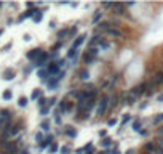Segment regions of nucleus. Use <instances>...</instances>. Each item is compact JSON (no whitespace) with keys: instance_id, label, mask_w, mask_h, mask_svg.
I'll use <instances>...</instances> for the list:
<instances>
[{"instance_id":"nucleus-1","label":"nucleus","mask_w":163,"mask_h":154,"mask_svg":"<svg viewBox=\"0 0 163 154\" xmlns=\"http://www.w3.org/2000/svg\"><path fill=\"white\" fill-rule=\"evenodd\" d=\"M109 106H110V98L107 96V95H102L101 100L98 101V111H96L98 116H104Z\"/></svg>"},{"instance_id":"nucleus-2","label":"nucleus","mask_w":163,"mask_h":154,"mask_svg":"<svg viewBox=\"0 0 163 154\" xmlns=\"http://www.w3.org/2000/svg\"><path fill=\"white\" fill-rule=\"evenodd\" d=\"M149 88H150V85L149 84H146V82H142V84H139L136 87H133V88L130 90V93L133 95L134 98H138V96H141V95H144L149 92Z\"/></svg>"},{"instance_id":"nucleus-3","label":"nucleus","mask_w":163,"mask_h":154,"mask_svg":"<svg viewBox=\"0 0 163 154\" xmlns=\"http://www.w3.org/2000/svg\"><path fill=\"white\" fill-rule=\"evenodd\" d=\"M96 56H98V50L96 48L86 50V53L83 55V63H85V64H91V63H94Z\"/></svg>"},{"instance_id":"nucleus-4","label":"nucleus","mask_w":163,"mask_h":154,"mask_svg":"<svg viewBox=\"0 0 163 154\" xmlns=\"http://www.w3.org/2000/svg\"><path fill=\"white\" fill-rule=\"evenodd\" d=\"M3 148L7 154H16L18 153V143L16 141H3Z\"/></svg>"},{"instance_id":"nucleus-5","label":"nucleus","mask_w":163,"mask_h":154,"mask_svg":"<svg viewBox=\"0 0 163 154\" xmlns=\"http://www.w3.org/2000/svg\"><path fill=\"white\" fill-rule=\"evenodd\" d=\"M43 53V50H40V48H32V50H29L26 53V58L27 60H30V61H37L38 60V56Z\"/></svg>"},{"instance_id":"nucleus-6","label":"nucleus","mask_w":163,"mask_h":154,"mask_svg":"<svg viewBox=\"0 0 163 154\" xmlns=\"http://www.w3.org/2000/svg\"><path fill=\"white\" fill-rule=\"evenodd\" d=\"M106 34L109 35V37H112V39H122V37H123V32H122L120 29H118V27H115V26L110 27V29L107 31Z\"/></svg>"},{"instance_id":"nucleus-7","label":"nucleus","mask_w":163,"mask_h":154,"mask_svg":"<svg viewBox=\"0 0 163 154\" xmlns=\"http://www.w3.org/2000/svg\"><path fill=\"white\" fill-rule=\"evenodd\" d=\"M10 119H11V112L8 109H2L0 111V122L3 125H7V124H10Z\"/></svg>"},{"instance_id":"nucleus-8","label":"nucleus","mask_w":163,"mask_h":154,"mask_svg":"<svg viewBox=\"0 0 163 154\" xmlns=\"http://www.w3.org/2000/svg\"><path fill=\"white\" fill-rule=\"evenodd\" d=\"M46 71H48V74L51 77L53 76H58L61 71H59V66H58V63H50L48 66H46Z\"/></svg>"},{"instance_id":"nucleus-9","label":"nucleus","mask_w":163,"mask_h":154,"mask_svg":"<svg viewBox=\"0 0 163 154\" xmlns=\"http://www.w3.org/2000/svg\"><path fill=\"white\" fill-rule=\"evenodd\" d=\"M46 60H48V53H45V51H43L40 56H38V60L34 61V66H37V68H40V66H45Z\"/></svg>"},{"instance_id":"nucleus-10","label":"nucleus","mask_w":163,"mask_h":154,"mask_svg":"<svg viewBox=\"0 0 163 154\" xmlns=\"http://www.w3.org/2000/svg\"><path fill=\"white\" fill-rule=\"evenodd\" d=\"M72 108H74V104H72V103H69V101H66V100H62L61 103H59V111H61V112L70 111Z\"/></svg>"},{"instance_id":"nucleus-11","label":"nucleus","mask_w":163,"mask_h":154,"mask_svg":"<svg viewBox=\"0 0 163 154\" xmlns=\"http://www.w3.org/2000/svg\"><path fill=\"white\" fill-rule=\"evenodd\" d=\"M163 84V72H157L155 76L152 77V82H150V85L155 87V85H162Z\"/></svg>"},{"instance_id":"nucleus-12","label":"nucleus","mask_w":163,"mask_h":154,"mask_svg":"<svg viewBox=\"0 0 163 154\" xmlns=\"http://www.w3.org/2000/svg\"><path fill=\"white\" fill-rule=\"evenodd\" d=\"M112 11L115 15H123V11H125V3H114Z\"/></svg>"},{"instance_id":"nucleus-13","label":"nucleus","mask_w":163,"mask_h":154,"mask_svg":"<svg viewBox=\"0 0 163 154\" xmlns=\"http://www.w3.org/2000/svg\"><path fill=\"white\" fill-rule=\"evenodd\" d=\"M102 40H104V39L99 37V35H93V37H91V40H90V43H88L90 48H94L96 45H101V42H102Z\"/></svg>"},{"instance_id":"nucleus-14","label":"nucleus","mask_w":163,"mask_h":154,"mask_svg":"<svg viewBox=\"0 0 163 154\" xmlns=\"http://www.w3.org/2000/svg\"><path fill=\"white\" fill-rule=\"evenodd\" d=\"M64 135L69 136V138H75L77 136V130H75L72 125H67V127L64 128Z\"/></svg>"},{"instance_id":"nucleus-15","label":"nucleus","mask_w":163,"mask_h":154,"mask_svg":"<svg viewBox=\"0 0 163 154\" xmlns=\"http://www.w3.org/2000/svg\"><path fill=\"white\" fill-rule=\"evenodd\" d=\"M14 76H16V72H14L13 69H5L3 71V74H2V77L5 79V80H11V79H14Z\"/></svg>"},{"instance_id":"nucleus-16","label":"nucleus","mask_w":163,"mask_h":154,"mask_svg":"<svg viewBox=\"0 0 163 154\" xmlns=\"http://www.w3.org/2000/svg\"><path fill=\"white\" fill-rule=\"evenodd\" d=\"M157 143H154V141H152V143H146L144 145V153H149V154H154L155 153V149H157Z\"/></svg>"},{"instance_id":"nucleus-17","label":"nucleus","mask_w":163,"mask_h":154,"mask_svg":"<svg viewBox=\"0 0 163 154\" xmlns=\"http://www.w3.org/2000/svg\"><path fill=\"white\" fill-rule=\"evenodd\" d=\"M110 27H114L110 21H102V23H99L98 29H99V31H102V32H107V31H109Z\"/></svg>"},{"instance_id":"nucleus-18","label":"nucleus","mask_w":163,"mask_h":154,"mask_svg":"<svg viewBox=\"0 0 163 154\" xmlns=\"http://www.w3.org/2000/svg\"><path fill=\"white\" fill-rule=\"evenodd\" d=\"M85 39H86V35H85V34H80L78 37H75V40H74V43H72V47H74V48H78V47H80L82 43L85 42Z\"/></svg>"},{"instance_id":"nucleus-19","label":"nucleus","mask_w":163,"mask_h":154,"mask_svg":"<svg viewBox=\"0 0 163 154\" xmlns=\"http://www.w3.org/2000/svg\"><path fill=\"white\" fill-rule=\"evenodd\" d=\"M88 77H90L88 69H80V71H78V79H80V80H86Z\"/></svg>"},{"instance_id":"nucleus-20","label":"nucleus","mask_w":163,"mask_h":154,"mask_svg":"<svg viewBox=\"0 0 163 154\" xmlns=\"http://www.w3.org/2000/svg\"><path fill=\"white\" fill-rule=\"evenodd\" d=\"M38 77H40L42 80H46V82H48V77H51V76L48 74V71H46V69H40V71H38Z\"/></svg>"},{"instance_id":"nucleus-21","label":"nucleus","mask_w":163,"mask_h":154,"mask_svg":"<svg viewBox=\"0 0 163 154\" xmlns=\"http://www.w3.org/2000/svg\"><path fill=\"white\" fill-rule=\"evenodd\" d=\"M26 18H34V10H27L26 13H22L21 16H19V21H24Z\"/></svg>"},{"instance_id":"nucleus-22","label":"nucleus","mask_w":163,"mask_h":154,"mask_svg":"<svg viewBox=\"0 0 163 154\" xmlns=\"http://www.w3.org/2000/svg\"><path fill=\"white\" fill-rule=\"evenodd\" d=\"M67 35H69V27H64L62 31H59V32H58V39H59V40H62V39L67 37Z\"/></svg>"},{"instance_id":"nucleus-23","label":"nucleus","mask_w":163,"mask_h":154,"mask_svg":"<svg viewBox=\"0 0 163 154\" xmlns=\"http://www.w3.org/2000/svg\"><path fill=\"white\" fill-rule=\"evenodd\" d=\"M42 16H43V13L40 10H34V21L35 23H40L42 21Z\"/></svg>"},{"instance_id":"nucleus-24","label":"nucleus","mask_w":163,"mask_h":154,"mask_svg":"<svg viewBox=\"0 0 163 154\" xmlns=\"http://www.w3.org/2000/svg\"><path fill=\"white\" fill-rule=\"evenodd\" d=\"M75 56H77V48H74V47H70L69 53H67V60H74Z\"/></svg>"},{"instance_id":"nucleus-25","label":"nucleus","mask_w":163,"mask_h":154,"mask_svg":"<svg viewBox=\"0 0 163 154\" xmlns=\"http://www.w3.org/2000/svg\"><path fill=\"white\" fill-rule=\"evenodd\" d=\"M134 101H136V98H134L131 93H128L125 96V103H126V104H134Z\"/></svg>"},{"instance_id":"nucleus-26","label":"nucleus","mask_w":163,"mask_h":154,"mask_svg":"<svg viewBox=\"0 0 163 154\" xmlns=\"http://www.w3.org/2000/svg\"><path fill=\"white\" fill-rule=\"evenodd\" d=\"M102 18V11L101 10H98V11H94V16H93V23L96 24V23H99V19Z\"/></svg>"},{"instance_id":"nucleus-27","label":"nucleus","mask_w":163,"mask_h":154,"mask_svg":"<svg viewBox=\"0 0 163 154\" xmlns=\"http://www.w3.org/2000/svg\"><path fill=\"white\" fill-rule=\"evenodd\" d=\"M101 145L104 146V148H109V146L112 145V140H110L109 136H106V138H102V140H101Z\"/></svg>"},{"instance_id":"nucleus-28","label":"nucleus","mask_w":163,"mask_h":154,"mask_svg":"<svg viewBox=\"0 0 163 154\" xmlns=\"http://www.w3.org/2000/svg\"><path fill=\"white\" fill-rule=\"evenodd\" d=\"M30 98H32V100H40V98H42V90H34V92H32V96H30Z\"/></svg>"},{"instance_id":"nucleus-29","label":"nucleus","mask_w":163,"mask_h":154,"mask_svg":"<svg viewBox=\"0 0 163 154\" xmlns=\"http://www.w3.org/2000/svg\"><path fill=\"white\" fill-rule=\"evenodd\" d=\"M45 106H48V100L42 96L40 100H38V108H40V109H43V108H45Z\"/></svg>"},{"instance_id":"nucleus-30","label":"nucleus","mask_w":163,"mask_h":154,"mask_svg":"<svg viewBox=\"0 0 163 154\" xmlns=\"http://www.w3.org/2000/svg\"><path fill=\"white\" fill-rule=\"evenodd\" d=\"M40 128L43 130V132H48L50 130V120H43L40 124Z\"/></svg>"},{"instance_id":"nucleus-31","label":"nucleus","mask_w":163,"mask_h":154,"mask_svg":"<svg viewBox=\"0 0 163 154\" xmlns=\"http://www.w3.org/2000/svg\"><path fill=\"white\" fill-rule=\"evenodd\" d=\"M18 104L21 106V108H26V106H27V98H26V96H21V98L18 100Z\"/></svg>"},{"instance_id":"nucleus-32","label":"nucleus","mask_w":163,"mask_h":154,"mask_svg":"<svg viewBox=\"0 0 163 154\" xmlns=\"http://www.w3.org/2000/svg\"><path fill=\"white\" fill-rule=\"evenodd\" d=\"M11 96H13V93H11V90H5L2 95V98L3 100H11Z\"/></svg>"},{"instance_id":"nucleus-33","label":"nucleus","mask_w":163,"mask_h":154,"mask_svg":"<svg viewBox=\"0 0 163 154\" xmlns=\"http://www.w3.org/2000/svg\"><path fill=\"white\" fill-rule=\"evenodd\" d=\"M133 130H134V132H141V120H134Z\"/></svg>"},{"instance_id":"nucleus-34","label":"nucleus","mask_w":163,"mask_h":154,"mask_svg":"<svg viewBox=\"0 0 163 154\" xmlns=\"http://www.w3.org/2000/svg\"><path fill=\"white\" fill-rule=\"evenodd\" d=\"M75 34H77V26H72V27H69V35H67V37H74Z\"/></svg>"},{"instance_id":"nucleus-35","label":"nucleus","mask_w":163,"mask_h":154,"mask_svg":"<svg viewBox=\"0 0 163 154\" xmlns=\"http://www.w3.org/2000/svg\"><path fill=\"white\" fill-rule=\"evenodd\" d=\"M130 120H131V116H130V114H125V116H123V119H122V127L125 124H128Z\"/></svg>"},{"instance_id":"nucleus-36","label":"nucleus","mask_w":163,"mask_h":154,"mask_svg":"<svg viewBox=\"0 0 163 154\" xmlns=\"http://www.w3.org/2000/svg\"><path fill=\"white\" fill-rule=\"evenodd\" d=\"M162 120H163V112H162V114H158L157 117H154V124H160Z\"/></svg>"},{"instance_id":"nucleus-37","label":"nucleus","mask_w":163,"mask_h":154,"mask_svg":"<svg viewBox=\"0 0 163 154\" xmlns=\"http://www.w3.org/2000/svg\"><path fill=\"white\" fill-rule=\"evenodd\" d=\"M117 103H118V96L115 95L114 98H110V106H114V108H115V106H117Z\"/></svg>"},{"instance_id":"nucleus-38","label":"nucleus","mask_w":163,"mask_h":154,"mask_svg":"<svg viewBox=\"0 0 163 154\" xmlns=\"http://www.w3.org/2000/svg\"><path fill=\"white\" fill-rule=\"evenodd\" d=\"M35 140H37V141H38V143H42V141H43V140H45V138H43V133H42V132H38V133H37V135H35Z\"/></svg>"},{"instance_id":"nucleus-39","label":"nucleus","mask_w":163,"mask_h":154,"mask_svg":"<svg viewBox=\"0 0 163 154\" xmlns=\"http://www.w3.org/2000/svg\"><path fill=\"white\" fill-rule=\"evenodd\" d=\"M56 151H58V145H56V143H53V145L50 146V153H51V154H54Z\"/></svg>"},{"instance_id":"nucleus-40","label":"nucleus","mask_w":163,"mask_h":154,"mask_svg":"<svg viewBox=\"0 0 163 154\" xmlns=\"http://www.w3.org/2000/svg\"><path fill=\"white\" fill-rule=\"evenodd\" d=\"M69 153H70L69 146H62V148H61V154H69Z\"/></svg>"},{"instance_id":"nucleus-41","label":"nucleus","mask_w":163,"mask_h":154,"mask_svg":"<svg viewBox=\"0 0 163 154\" xmlns=\"http://www.w3.org/2000/svg\"><path fill=\"white\" fill-rule=\"evenodd\" d=\"M48 111H50V108H48V106H45L43 109H40V114H42V116H45V114H48Z\"/></svg>"},{"instance_id":"nucleus-42","label":"nucleus","mask_w":163,"mask_h":154,"mask_svg":"<svg viewBox=\"0 0 163 154\" xmlns=\"http://www.w3.org/2000/svg\"><path fill=\"white\" fill-rule=\"evenodd\" d=\"M154 154H163V148H162L160 145L157 146V149H155V153H154Z\"/></svg>"},{"instance_id":"nucleus-43","label":"nucleus","mask_w":163,"mask_h":154,"mask_svg":"<svg viewBox=\"0 0 163 154\" xmlns=\"http://www.w3.org/2000/svg\"><path fill=\"white\" fill-rule=\"evenodd\" d=\"M115 124H117V119H109V120H107V125H110V127L115 125Z\"/></svg>"},{"instance_id":"nucleus-44","label":"nucleus","mask_w":163,"mask_h":154,"mask_svg":"<svg viewBox=\"0 0 163 154\" xmlns=\"http://www.w3.org/2000/svg\"><path fill=\"white\" fill-rule=\"evenodd\" d=\"M54 103H56V98H51V100H48V108H51Z\"/></svg>"},{"instance_id":"nucleus-45","label":"nucleus","mask_w":163,"mask_h":154,"mask_svg":"<svg viewBox=\"0 0 163 154\" xmlns=\"http://www.w3.org/2000/svg\"><path fill=\"white\" fill-rule=\"evenodd\" d=\"M56 63H58V66H59V68H62V66L66 64V60H59V61H56Z\"/></svg>"},{"instance_id":"nucleus-46","label":"nucleus","mask_w":163,"mask_h":154,"mask_svg":"<svg viewBox=\"0 0 163 154\" xmlns=\"http://www.w3.org/2000/svg\"><path fill=\"white\" fill-rule=\"evenodd\" d=\"M10 48H11V43H8V45L3 47V51H5V50H10Z\"/></svg>"},{"instance_id":"nucleus-47","label":"nucleus","mask_w":163,"mask_h":154,"mask_svg":"<svg viewBox=\"0 0 163 154\" xmlns=\"http://www.w3.org/2000/svg\"><path fill=\"white\" fill-rule=\"evenodd\" d=\"M158 101H163V93L160 95V96H158Z\"/></svg>"},{"instance_id":"nucleus-48","label":"nucleus","mask_w":163,"mask_h":154,"mask_svg":"<svg viewBox=\"0 0 163 154\" xmlns=\"http://www.w3.org/2000/svg\"><path fill=\"white\" fill-rule=\"evenodd\" d=\"M158 133H160V135L163 136V128H158Z\"/></svg>"},{"instance_id":"nucleus-49","label":"nucleus","mask_w":163,"mask_h":154,"mask_svg":"<svg viewBox=\"0 0 163 154\" xmlns=\"http://www.w3.org/2000/svg\"><path fill=\"white\" fill-rule=\"evenodd\" d=\"M98 154H107V151H99Z\"/></svg>"},{"instance_id":"nucleus-50","label":"nucleus","mask_w":163,"mask_h":154,"mask_svg":"<svg viewBox=\"0 0 163 154\" xmlns=\"http://www.w3.org/2000/svg\"><path fill=\"white\" fill-rule=\"evenodd\" d=\"M21 154H29V153H27V151H22V153H21Z\"/></svg>"},{"instance_id":"nucleus-51","label":"nucleus","mask_w":163,"mask_h":154,"mask_svg":"<svg viewBox=\"0 0 163 154\" xmlns=\"http://www.w3.org/2000/svg\"><path fill=\"white\" fill-rule=\"evenodd\" d=\"M2 32H3V29H0V35H2Z\"/></svg>"},{"instance_id":"nucleus-52","label":"nucleus","mask_w":163,"mask_h":154,"mask_svg":"<svg viewBox=\"0 0 163 154\" xmlns=\"http://www.w3.org/2000/svg\"><path fill=\"white\" fill-rule=\"evenodd\" d=\"M114 154H120V153H118V151H115V153H114Z\"/></svg>"},{"instance_id":"nucleus-53","label":"nucleus","mask_w":163,"mask_h":154,"mask_svg":"<svg viewBox=\"0 0 163 154\" xmlns=\"http://www.w3.org/2000/svg\"><path fill=\"white\" fill-rule=\"evenodd\" d=\"M142 154H149V153H142Z\"/></svg>"}]
</instances>
